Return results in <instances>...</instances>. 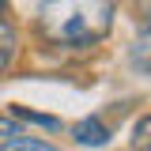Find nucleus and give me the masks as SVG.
<instances>
[{
    "label": "nucleus",
    "instance_id": "nucleus-5",
    "mask_svg": "<svg viewBox=\"0 0 151 151\" xmlns=\"http://www.w3.org/2000/svg\"><path fill=\"white\" fill-rule=\"evenodd\" d=\"M12 57H15V30L0 19V72L12 64Z\"/></svg>",
    "mask_w": 151,
    "mask_h": 151
},
{
    "label": "nucleus",
    "instance_id": "nucleus-9",
    "mask_svg": "<svg viewBox=\"0 0 151 151\" xmlns=\"http://www.w3.org/2000/svg\"><path fill=\"white\" fill-rule=\"evenodd\" d=\"M0 12H4V0H0Z\"/></svg>",
    "mask_w": 151,
    "mask_h": 151
},
{
    "label": "nucleus",
    "instance_id": "nucleus-8",
    "mask_svg": "<svg viewBox=\"0 0 151 151\" xmlns=\"http://www.w3.org/2000/svg\"><path fill=\"white\" fill-rule=\"evenodd\" d=\"M144 12H147V15H144V19H147V23H144V27H151V4H147V8H144Z\"/></svg>",
    "mask_w": 151,
    "mask_h": 151
},
{
    "label": "nucleus",
    "instance_id": "nucleus-3",
    "mask_svg": "<svg viewBox=\"0 0 151 151\" xmlns=\"http://www.w3.org/2000/svg\"><path fill=\"white\" fill-rule=\"evenodd\" d=\"M12 117L34 121V125H42V129H49V132H57V129H60V121H57L53 113H38V110H27V106H12Z\"/></svg>",
    "mask_w": 151,
    "mask_h": 151
},
{
    "label": "nucleus",
    "instance_id": "nucleus-6",
    "mask_svg": "<svg viewBox=\"0 0 151 151\" xmlns=\"http://www.w3.org/2000/svg\"><path fill=\"white\" fill-rule=\"evenodd\" d=\"M0 151H60V147L45 144V140H34V136H19V140H8V144H0Z\"/></svg>",
    "mask_w": 151,
    "mask_h": 151
},
{
    "label": "nucleus",
    "instance_id": "nucleus-1",
    "mask_svg": "<svg viewBox=\"0 0 151 151\" xmlns=\"http://www.w3.org/2000/svg\"><path fill=\"white\" fill-rule=\"evenodd\" d=\"M76 144H83V147H102V144H110V129H106L98 117H83V121L76 125Z\"/></svg>",
    "mask_w": 151,
    "mask_h": 151
},
{
    "label": "nucleus",
    "instance_id": "nucleus-7",
    "mask_svg": "<svg viewBox=\"0 0 151 151\" xmlns=\"http://www.w3.org/2000/svg\"><path fill=\"white\" fill-rule=\"evenodd\" d=\"M0 136H4V144L23 136V129H19V121H15V117H0Z\"/></svg>",
    "mask_w": 151,
    "mask_h": 151
},
{
    "label": "nucleus",
    "instance_id": "nucleus-2",
    "mask_svg": "<svg viewBox=\"0 0 151 151\" xmlns=\"http://www.w3.org/2000/svg\"><path fill=\"white\" fill-rule=\"evenodd\" d=\"M132 60H136V68L151 72V27H144L140 38L132 42Z\"/></svg>",
    "mask_w": 151,
    "mask_h": 151
},
{
    "label": "nucleus",
    "instance_id": "nucleus-4",
    "mask_svg": "<svg viewBox=\"0 0 151 151\" xmlns=\"http://www.w3.org/2000/svg\"><path fill=\"white\" fill-rule=\"evenodd\" d=\"M132 151H151V113L147 117H140L136 125H132Z\"/></svg>",
    "mask_w": 151,
    "mask_h": 151
}]
</instances>
